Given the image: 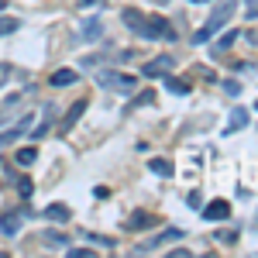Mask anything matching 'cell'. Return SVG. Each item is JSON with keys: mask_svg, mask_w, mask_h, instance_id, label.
Returning <instances> with one entry per match:
<instances>
[{"mask_svg": "<svg viewBox=\"0 0 258 258\" xmlns=\"http://www.w3.org/2000/svg\"><path fill=\"white\" fill-rule=\"evenodd\" d=\"M234 7H238L234 0H217V7H214V14H210V21H207V24H203V28L197 31V35H193V45H197V48H200V45H207L214 31H220V28H224L227 21L234 18Z\"/></svg>", "mask_w": 258, "mask_h": 258, "instance_id": "cell-1", "label": "cell"}, {"mask_svg": "<svg viewBox=\"0 0 258 258\" xmlns=\"http://www.w3.org/2000/svg\"><path fill=\"white\" fill-rule=\"evenodd\" d=\"M97 83L103 86V90H110V93H120V97H131V93H135V86H138V80H135V76H124V73H117V69L100 73Z\"/></svg>", "mask_w": 258, "mask_h": 258, "instance_id": "cell-2", "label": "cell"}, {"mask_svg": "<svg viewBox=\"0 0 258 258\" xmlns=\"http://www.w3.org/2000/svg\"><path fill=\"white\" fill-rule=\"evenodd\" d=\"M138 35L141 38H176L172 35V24L165 18H159V14H152V18H141V24H138Z\"/></svg>", "mask_w": 258, "mask_h": 258, "instance_id": "cell-3", "label": "cell"}, {"mask_svg": "<svg viewBox=\"0 0 258 258\" xmlns=\"http://www.w3.org/2000/svg\"><path fill=\"white\" fill-rule=\"evenodd\" d=\"M172 73V55H155V59L145 66V80H155V76H169Z\"/></svg>", "mask_w": 258, "mask_h": 258, "instance_id": "cell-4", "label": "cell"}, {"mask_svg": "<svg viewBox=\"0 0 258 258\" xmlns=\"http://www.w3.org/2000/svg\"><path fill=\"white\" fill-rule=\"evenodd\" d=\"M203 217H207V220H224V217H231V203H227V200H214V203H207Z\"/></svg>", "mask_w": 258, "mask_h": 258, "instance_id": "cell-5", "label": "cell"}, {"mask_svg": "<svg viewBox=\"0 0 258 258\" xmlns=\"http://www.w3.org/2000/svg\"><path fill=\"white\" fill-rule=\"evenodd\" d=\"M18 231H21L18 214H4V217H0V234H4V238H18Z\"/></svg>", "mask_w": 258, "mask_h": 258, "instance_id": "cell-6", "label": "cell"}, {"mask_svg": "<svg viewBox=\"0 0 258 258\" xmlns=\"http://www.w3.org/2000/svg\"><path fill=\"white\" fill-rule=\"evenodd\" d=\"M76 80H80L76 69H55V73H52V86H73Z\"/></svg>", "mask_w": 258, "mask_h": 258, "instance_id": "cell-7", "label": "cell"}, {"mask_svg": "<svg viewBox=\"0 0 258 258\" xmlns=\"http://www.w3.org/2000/svg\"><path fill=\"white\" fill-rule=\"evenodd\" d=\"M244 124H248V110H244V107H238V110L231 114V120H227L224 135H234V131H241V127H244Z\"/></svg>", "mask_w": 258, "mask_h": 258, "instance_id": "cell-8", "label": "cell"}, {"mask_svg": "<svg viewBox=\"0 0 258 258\" xmlns=\"http://www.w3.org/2000/svg\"><path fill=\"white\" fill-rule=\"evenodd\" d=\"M83 110H86V103H83V100H76V103L69 107V114H66V120H62V131H69V127H73V124L80 120V114H83Z\"/></svg>", "mask_w": 258, "mask_h": 258, "instance_id": "cell-9", "label": "cell"}, {"mask_svg": "<svg viewBox=\"0 0 258 258\" xmlns=\"http://www.w3.org/2000/svg\"><path fill=\"white\" fill-rule=\"evenodd\" d=\"M45 217H48V220H69V207H62V203H52V207L45 210Z\"/></svg>", "mask_w": 258, "mask_h": 258, "instance_id": "cell-10", "label": "cell"}, {"mask_svg": "<svg viewBox=\"0 0 258 258\" xmlns=\"http://www.w3.org/2000/svg\"><path fill=\"white\" fill-rule=\"evenodd\" d=\"M176 238H182V227H172V231H165V234H159L155 241H148L145 248H155V244H165V241H176Z\"/></svg>", "mask_w": 258, "mask_h": 258, "instance_id": "cell-11", "label": "cell"}, {"mask_svg": "<svg viewBox=\"0 0 258 258\" xmlns=\"http://www.w3.org/2000/svg\"><path fill=\"white\" fill-rule=\"evenodd\" d=\"M100 31H103V28H100V21H90V24L83 28V35H80V38H86V41H97V38H100Z\"/></svg>", "mask_w": 258, "mask_h": 258, "instance_id": "cell-12", "label": "cell"}, {"mask_svg": "<svg viewBox=\"0 0 258 258\" xmlns=\"http://www.w3.org/2000/svg\"><path fill=\"white\" fill-rule=\"evenodd\" d=\"M152 172H155V176H172V165L165 159H152Z\"/></svg>", "mask_w": 258, "mask_h": 258, "instance_id": "cell-13", "label": "cell"}, {"mask_svg": "<svg viewBox=\"0 0 258 258\" xmlns=\"http://www.w3.org/2000/svg\"><path fill=\"white\" fill-rule=\"evenodd\" d=\"M165 86H169L172 93H179V97H186V93H189V86H186V83H182V80H172V76L165 80Z\"/></svg>", "mask_w": 258, "mask_h": 258, "instance_id": "cell-14", "label": "cell"}, {"mask_svg": "<svg viewBox=\"0 0 258 258\" xmlns=\"http://www.w3.org/2000/svg\"><path fill=\"white\" fill-rule=\"evenodd\" d=\"M18 28H21V24L14 18H0V35H14Z\"/></svg>", "mask_w": 258, "mask_h": 258, "instance_id": "cell-15", "label": "cell"}, {"mask_svg": "<svg viewBox=\"0 0 258 258\" xmlns=\"http://www.w3.org/2000/svg\"><path fill=\"white\" fill-rule=\"evenodd\" d=\"M124 24H127V28H138V24H141V14L127 7V11H124Z\"/></svg>", "mask_w": 258, "mask_h": 258, "instance_id": "cell-16", "label": "cell"}, {"mask_svg": "<svg viewBox=\"0 0 258 258\" xmlns=\"http://www.w3.org/2000/svg\"><path fill=\"white\" fill-rule=\"evenodd\" d=\"M35 155H38L35 148H21V152H18V162H21V165H31V162H35Z\"/></svg>", "mask_w": 258, "mask_h": 258, "instance_id": "cell-17", "label": "cell"}, {"mask_svg": "<svg viewBox=\"0 0 258 258\" xmlns=\"http://www.w3.org/2000/svg\"><path fill=\"white\" fill-rule=\"evenodd\" d=\"M244 18H248V21L258 18V0H244Z\"/></svg>", "mask_w": 258, "mask_h": 258, "instance_id": "cell-18", "label": "cell"}, {"mask_svg": "<svg viewBox=\"0 0 258 258\" xmlns=\"http://www.w3.org/2000/svg\"><path fill=\"white\" fill-rule=\"evenodd\" d=\"M69 258H97V251H93V248H73Z\"/></svg>", "mask_w": 258, "mask_h": 258, "instance_id": "cell-19", "label": "cell"}, {"mask_svg": "<svg viewBox=\"0 0 258 258\" xmlns=\"http://www.w3.org/2000/svg\"><path fill=\"white\" fill-rule=\"evenodd\" d=\"M238 35H241V31H224V38H220V45H217V48H231V41L238 38Z\"/></svg>", "mask_w": 258, "mask_h": 258, "instance_id": "cell-20", "label": "cell"}, {"mask_svg": "<svg viewBox=\"0 0 258 258\" xmlns=\"http://www.w3.org/2000/svg\"><path fill=\"white\" fill-rule=\"evenodd\" d=\"M7 80H11V66H7V62H0V86H4Z\"/></svg>", "mask_w": 258, "mask_h": 258, "instance_id": "cell-21", "label": "cell"}, {"mask_svg": "<svg viewBox=\"0 0 258 258\" xmlns=\"http://www.w3.org/2000/svg\"><path fill=\"white\" fill-rule=\"evenodd\" d=\"M186 203H189L193 210H200V203H203V197H200V193H189V200H186Z\"/></svg>", "mask_w": 258, "mask_h": 258, "instance_id": "cell-22", "label": "cell"}, {"mask_svg": "<svg viewBox=\"0 0 258 258\" xmlns=\"http://www.w3.org/2000/svg\"><path fill=\"white\" fill-rule=\"evenodd\" d=\"M224 90H227L231 97H238V93H241V86H238V83H224Z\"/></svg>", "mask_w": 258, "mask_h": 258, "instance_id": "cell-23", "label": "cell"}, {"mask_svg": "<svg viewBox=\"0 0 258 258\" xmlns=\"http://www.w3.org/2000/svg\"><path fill=\"white\" fill-rule=\"evenodd\" d=\"M97 4H103V0H80V7H83V11H90V7H97Z\"/></svg>", "mask_w": 258, "mask_h": 258, "instance_id": "cell-24", "label": "cell"}, {"mask_svg": "<svg viewBox=\"0 0 258 258\" xmlns=\"http://www.w3.org/2000/svg\"><path fill=\"white\" fill-rule=\"evenodd\" d=\"M255 231H258V214H255Z\"/></svg>", "mask_w": 258, "mask_h": 258, "instance_id": "cell-25", "label": "cell"}, {"mask_svg": "<svg viewBox=\"0 0 258 258\" xmlns=\"http://www.w3.org/2000/svg\"><path fill=\"white\" fill-rule=\"evenodd\" d=\"M193 4H207V0H193Z\"/></svg>", "mask_w": 258, "mask_h": 258, "instance_id": "cell-26", "label": "cell"}]
</instances>
